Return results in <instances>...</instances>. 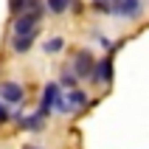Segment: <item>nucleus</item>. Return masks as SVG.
Instances as JSON below:
<instances>
[{
  "label": "nucleus",
  "instance_id": "nucleus-1",
  "mask_svg": "<svg viewBox=\"0 0 149 149\" xmlns=\"http://www.w3.org/2000/svg\"><path fill=\"white\" fill-rule=\"evenodd\" d=\"M40 17H42V11H25V14H17V20H14V34H17V37L37 34Z\"/></svg>",
  "mask_w": 149,
  "mask_h": 149
},
{
  "label": "nucleus",
  "instance_id": "nucleus-2",
  "mask_svg": "<svg viewBox=\"0 0 149 149\" xmlns=\"http://www.w3.org/2000/svg\"><path fill=\"white\" fill-rule=\"evenodd\" d=\"M73 70H76V76L79 79H93V70H96V59H93V54L87 48L84 51H79L73 56Z\"/></svg>",
  "mask_w": 149,
  "mask_h": 149
},
{
  "label": "nucleus",
  "instance_id": "nucleus-3",
  "mask_svg": "<svg viewBox=\"0 0 149 149\" xmlns=\"http://www.w3.org/2000/svg\"><path fill=\"white\" fill-rule=\"evenodd\" d=\"M59 96H62L59 82H48V84H45V90H42V104H40V113H42L45 118L51 116V110H54V104H56Z\"/></svg>",
  "mask_w": 149,
  "mask_h": 149
},
{
  "label": "nucleus",
  "instance_id": "nucleus-4",
  "mask_svg": "<svg viewBox=\"0 0 149 149\" xmlns=\"http://www.w3.org/2000/svg\"><path fill=\"white\" fill-rule=\"evenodd\" d=\"M0 99L6 101V104H20V101L25 99L23 84H17V82H3V84H0Z\"/></svg>",
  "mask_w": 149,
  "mask_h": 149
},
{
  "label": "nucleus",
  "instance_id": "nucleus-5",
  "mask_svg": "<svg viewBox=\"0 0 149 149\" xmlns=\"http://www.w3.org/2000/svg\"><path fill=\"white\" fill-rule=\"evenodd\" d=\"M141 8H143L141 0H118L116 8H113V14L124 17V20H135V17L141 14Z\"/></svg>",
  "mask_w": 149,
  "mask_h": 149
},
{
  "label": "nucleus",
  "instance_id": "nucleus-6",
  "mask_svg": "<svg viewBox=\"0 0 149 149\" xmlns=\"http://www.w3.org/2000/svg\"><path fill=\"white\" fill-rule=\"evenodd\" d=\"M93 82H99V84H110V82H113V59H110V56H104L101 62H96Z\"/></svg>",
  "mask_w": 149,
  "mask_h": 149
},
{
  "label": "nucleus",
  "instance_id": "nucleus-7",
  "mask_svg": "<svg viewBox=\"0 0 149 149\" xmlns=\"http://www.w3.org/2000/svg\"><path fill=\"white\" fill-rule=\"evenodd\" d=\"M8 8H11V14H25V11H42V0H8Z\"/></svg>",
  "mask_w": 149,
  "mask_h": 149
},
{
  "label": "nucleus",
  "instance_id": "nucleus-8",
  "mask_svg": "<svg viewBox=\"0 0 149 149\" xmlns=\"http://www.w3.org/2000/svg\"><path fill=\"white\" fill-rule=\"evenodd\" d=\"M65 99H68V107H70V110L87 107V93L79 90V87H70V93H65Z\"/></svg>",
  "mask_w": 149,
  "mask_h": 149
},
{
  "label": "nucleus",
  "instance_id": "nucleus-9",
  "mask_svg": "<svg viewBox=\"0 0 149 149\" xmlns=\"http://www.w3.org/2000/svg\"><path fill=\"white\" fill-rule=\"evenodd\" d=\"M34 37H37V34H25V37H17V34H14V42H11V48H14L17 54H25V51L34 45Z\"/></svg>",
  "mask_w": 149,
  "mask_h": 149
},
{
  "label": "nucleus",
  "instance_id": "nucleus-10",
  "mask_svg": "<svg viewBox=\"0 0 149 149\" xmlns=\"http://www.w3.org/2000/svg\"><path fill=\"white\" fill-rule=\"evenodd\" d=\"M45 3H48V11H54V14H65L73 0H45Z\"/></svg>",
  "mask_w": 149,
  "mask_h": 149
},
{
  "label": "nucleus",
  "instance_id": "nucleus-11",
  "mask_svg": "<svg viewBox=\"0 0 149 149\" xmlns=\"http://www.w3.org/2000/svg\"><path fill=\"white\" fill-rule=\"evenodd\" d=\"M93 8H96V11H101V14H113L116 3H113V0H93Z\"/></svg>",
  "mask_w": 149,
  "mask_h": 149
},
{
  "label": "nucleus",
  "instance_id": "nucleus-12",
  "mask_svg": "<svg viewBox=\"0 0 149 149\" xmlns=\"http://www.w3.org/2000/svg\"><path fill=\"white\" fill-rule=\"evenodd\" d=\"M62 45H65V40H62V37H54V40L45 42V54H59Z\"/></svg>",
  "mask_w": 149,
  "mask_h": 149
},
{
  "label": "nucleus",
  "instance_id": "nucleus-13",
  "mask_svg": "<svg viewBox=\"0 0 149 149\" xmlns=\"http://www.w3.org/2000/svg\"><path fill=\"white\" fill-rule=\"evenodd\" d=\"M76 79H79V76H76V70H65V73H62V79H59V84H65V87H76Z\"/></svg>",
  "mask_w": 149,
  "mask_h": 149
},
{
  "label": "nucleus",
  "instance_id": "nucleus-14",
  "mask_svg": "<svg viewBox=\"0 0 149 149\" xmlns=\"http://www.w3.org/2000/svg\"><path fill=\"white\" fill-rule=\"evenodd\" d=\"M8 118H11V113H8V110L3 107V101H0V124H6Z\"/></svg>",
  "mask_w": 149,
  "mask_h": 149
},
{
  "label": "nucleus",
  "instance_id": "nucleus-15",
  "mask_svg": "<svg viewBox=\"0 0 149 149\" xmlns=\"http://www.w3.org/2000/svg\"><path fill=\"white\" fill-rule=\"evenodd\" d=\"M116 3H118V0H116Z\"/></svg>",
  "mask_w": 149,
  "mask_h": 149
}]
</instances>
